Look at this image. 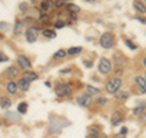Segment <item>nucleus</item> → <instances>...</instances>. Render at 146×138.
Segmentation results:
<instances>
[{"mask_svg":"<svg viewBox=\"0 0 146 138\" xmlns=\"http://www.w3.org/2000/svg\"><path fill=\"white\" fill-rule=\"evenodd\" d=\"M68 125H70V121L66 120V119H54V120H51V123H50V132L60 133L62 128Z\"/></svg>","mask_w":146,"mask_h":138,"instance_id":"obj_1","label":"nucleus"},{"mask_svg":"<svg viewBox=\"0 0 146 138\" xmlns=\"http://www.w3.org/2000/svg\"><path fill=\"white\" fill-rule=\"evenodd\" d=\"M121 86H122V80L118 78V77H115V78H112V80H110L107 82L106 90L108 92V93H117L118 89L121 88Z\"/></svg>","mask_w":146,"mask_h":138,"instance_id":"obj_2","label":"nucleus"},{"mask_svg":"<svg viewBox=\"0 0 146 138\" xmlns=\"http://www.w3.org/2000/svg\"><path fill=\"white\" fill-rule=\"evenodd\" d=\"M100 44H101V47L105 48V49H110L113 45V36L111 33H104L101 36V38H100Z\"/></svg>","mask_w":146,"mask_h":138,"instance_id":"obj_3","label":"nucleus"},{"mask_svg":"<svg viewBox=\"0 0 146 138\" xmlns=\"http://www.w3.org/2000/svg\"><path fill=\"white\" fill-rule=\"evenodd\" d=\"M55 92L58 96H70L72 94V88L68 84H57Z\"/></svg>","mask_w":146,"mask_h":138,"instance_id":"obj_4","label":"nucleus"},{"mask_svg":"<svg viewBox=\"0 0 146 138\" xmlns=\"http://www.w3.org/2000/svg\"><path fill=\"white\" fill-rule=\"evenodd\" d=\"M99 71L101 72L102 75H107V73L111 71V62H110V60L102 58L99 64Z\"/></svg>","mask_w":146,"mask_h":138,"instance_id":"obj_5","label":"nucleus"},{"mask_svg":"<svg viewBox=\"0 0 146 138\" xmlns=\"http://www.w3.org/2000/svg\"><path fill=\"white\" fill-rule=\"evenodd\" d=\"M38 33H39V31H38V28H35V27H31V28H28L26 31V38H27V40H28L29 43L35 42L36 38H38Z\"/></svg>","mask_w":146,"mask_h":138,"instance_id":"obj_6","label":"nucleus"},{"mask_svg":"<svg viewBox=\"0 0 146 138\" xmlns=\"http://www.w3.org/2000/svg\"><path fill=\"white\" fill-rule=\"evenodd\" d=\"M91 102H93V98H91L90 94H83V95H80L77 98V103L84 108H89Z\"/></svg>","mask_w":146,"mask_h":138,"instance_id":"obj_7","label":"nucleus"},{"mask_svg":"<svg viewBox=\"0 0 146 138\" xmlns=\"http://www.w3.org/2000/svg\"><path fill=\"white\" fill-rule=\"evenodd\" d=\"M17 62H18V65H20V67L21 68H31V66H32V64H31V61L27 59L25 55H20V56L17 58Z\"/></svg>","mask_w":146,"mask_h":138,"instance_id":"obj_8","label":"nucleus"},{"mask_svg":"<svg viewBox=\"0 0 146 138\" xmlns=\"http://www.w3.org/2000/svg\"><path fill=\"white\" fill-rule=\"evenodd\" d=\"M135 82H136V84L139 86L140 93H141V94H145V93H146V78L136 77V78H135Z\"/></svg>","mask_w":146,"mask_h":138,"instance_id":"obj_9","label":"nucleus"},{"mask_svg":"<svg viewBox=\"0 0 146 138\" xmlns=\"http://www.w3.org/2000/svg\"><path fill=\"white\" fill-rule=\"evenodd\" d=\"M134 9L138 12H141V13H145L146 12V5L141 1V0H134Z\"/></svg>","mask_w":146,"mask_h":138,"instance_id":"obj_10","label":"nucleus"},{"mask_svg":"<svg viewBox=\"0 0 146 138\" xmlns=\"http://www.w3.org/2000/svg\"><path fill=\"white\" fill-rule=\"evenodd\" d=\"M29 86H31V81H28L25 77L22 78V80H20V82H18V84H17L18 88H20L21 90H23V92L28 90L29 89Z\"/></svg>","mask_w":146,"mask_h":138,"instance_id":"obj_11","label":"nucleus"},{"mask_svg":"<svg viewBox=\"0 0 146 138\" xmlns=\"http://www.w3.org/2000/svg\"><path fill=\"white\" fill-rule=\"evenodd\" d=\"M5 117L7 119V120L12 121V122H18V121L21 120V116H20V115L16 114V113H12V111L5 113Z\"/></svg>","mask_w":146,"mask_h":138,"instance_id":"obj_12","label":"nucleus"},{"mask_svg":"<svg viewBox=\"0 0 146 138\" xmlns=\"http://www.w3.org/2000/svg\"><path fill=\"white\" fill-rule=\"evenodd\" d=\"M121 121H122V115H121V113H118V111L113 113L112 119H111V123H112V126H117Z\"/></svg>","mask_w":146,"mask_h":138,"instance_id":"obj_13","label":"nucleus"},{"mask_svg":"<svg viewBox=\"0 0 146 138\" xmlns=\"http://www.w3.org/2000/svg\"><path fill=\"white\" fill-rule=\"evenodd\" d=\"M0 107L3 109H9L11 107V100L6 98V96H1V98H0Z\"/></svg>","mask_w":146,"mask_h":138,"instance_id":"obj_14","label":"nucleus"},{"mask_svg":"<svg viewBox=\"0 0 146 138\" xmlns=\"http://www.w3.org/2000/svg\"><path fill=\"white\" fill-rule=\"evenodd\" d=\"M17 84L15 83V82H9L7 86H6V90L9 92L10 94H15L16 92H17Z\"/></svg>","mask_w":146,"mask_h":138,"instance_id":"obj_15","label":"nucleus"},{"mask_svg":"<svg viewBox=\"0 0 146 138\" xmlns=\"http://www.w3.org/2000/svg\"><path fill=\"white\" fill-rule=\"evenodd\" d=\"M23 77L27 78L28 81H35V80H38V75L34 73V72H32V71H26Z\"/></svg>","mask_w":146,"mask_h":138,"instance_id":"obj_16","label":"nucleus"},{"mask_svg":"<svg viewBox=\"0 0 146 138\" xmlns=\"http://www.w3.org/2000/svg\"><path fill=\"white\" fill-rule=\"evenodd\" d=\"M51 6H52L51 0H43V1H42V10L43 11H48Z\"/></svg>","mask_w":146,"mask_h":138,"instance_id":"obj_17","label":"nucleus"},{"mask_svg":"<svg viewBox=\"0 0 146 138\" xmlns=\"http://www.w3.org/2000/svg\"><path fill=\"white\" fill-rule=\"evenodd\" d=\"M66 9L70 12H73V13H77V12H79V6L78 5H74V4H68V5L66 6Z\"/></svg>","mask_w":146,"mask_h":138,"instance_id":"obj_18","label":"nucleus"},{"mask_svg":"<svg viewBox=\"0 0 146 138\" xmlns=\"http://www.w3.org/2000/svg\"><path fill=\"white\" fill-rule=\"evenodd\" d=\"M128 96H129V93H128V92H124V90L116 93V98H117L118 100H124V99L128 98Z\"/></svg>","mask_w":146,"mask_h":138,"instance_id":"obj_19","label":"nucleus"},{"mask_svg":"<svg viewBox=\"0 0 146 138\" xmlns=\"http://www.w3.org/2000/svg\"><path fill=\"white\" fill-rule=\"evenodd\" d=\"M82 50H83V48H82V47H72V48L68 49L67 53L70 55H76V54H79Z\"/></svg>","mask_w":146,"mask_h":138,"instance_id":"obj_20","label":"nucleus"},{"mask_svg":"<svg viewBox=\"0 0 146 138\" xmlns=\"http://www.w3.org/2000/svg\"><path fill=\"white\" fill-rule=\"evenodd\" d=\"M43 36L46 37V38H55V37H56V33H55L52 29H44Z\"/></svg>","mask_w":146,"mask_h":138,"instance_id":"obj_21","label":"nucleus"},{"mask_svg":"<svg viewBox=\"0 0 146 138\" xmlns=\"http://www.w3.org/2000/svg\"><path fill=\"white\" fill-rule=\"evenodd\" d=\"M17 73H18V71H17V68H16V67L11 66V67H9V68H7V75L10 76L11 78H15V77L17 76Z\"/></svg>","mask_w":146,"mask_h":138,"instance_id":"obj_22","label":"nucleus"},{"mask_svg":"<svg viewBox=\"0 0 146 138\" xmlns=\"http://www.w3.org/2000/svg\"><path fill=\"white\" fill-rule=\"evenodd\" d=\"M65 56H66V52L63 49L57 50V52L54 54V59H63Z\"/></svg>","mask_w":146,"mask_h":138,"instance_id":"obj_23","label":"nucleus"},{"mask_svg":"<svg viewBox=\"0 0 146 138\" xmlns=\"http://www.w3.org/2000/svg\"><path fill=\"white\" fill-rule=\"evenodd\" d=\"M88 133H89V136L88 137H91V138H98L99 137V132H98V130H96V128H89V130H88Z\"/></svg>","mask_w":146,"mask_h":138,"instance_id":"obj_24","label":"nucleus"},{"mask_svg":"<svg viewBox=\"0 0 146 138\" xmlns=\"http://www.w3.org/2000/svg\"><path fill=\"white\" fill-rule=\"evenodd\" d=\"M27 108H28V104L27 103H21L20 105H18V113L26 114L27 113Z\"/></svg>","mask_w":146,"mask_h":138,"instance_id":"obj_25","label":"nucleus"},{"mask_svg":"<svg viewBox=\"0 0 146 138\" xmlns=\"http://www.w3.org/2000/svg\"><path fill=\"white\" fill-rule=\"evenodd\" d=\"M22 28H23V23L21 21H17L16 22V27H15V34H20Z\"/></svg>","mask_w":146,"mask_h":138,"instance_id":"obj_26","label":"nucleus"},{"mask_svg":"<svg viewBox=\"0 0 146 138\" xmlns=\"http://www.w3.org/2000/svg\"><path fill=\"white\" fill-rule=\"evenodd\" d=\"M145 110V108L144 107H138V108H135L134 110H133V113L135 114V115H139V114H141Z\"/></svg>","mask_w":146,"mask_h":138,"instance_id":"obj_27","label":"nucleus"},{"mask_svg":"<svg viewBox=\"0 0 146 138\" xmlns=\"http://www.w3.org/2000/svg\"><path fill=\"white\" fill-rule=\"evenodd\" d=\"M125 44L128 45V47H129L131 50H135L136 49V45L133 43V42H130V40H128V39H125Z\"/></svg>","mask_w":146,"mask_h":138,"instance_id":"obj_28","label":"nucleus"},{"mask_svg":"<svg viewBox=\"0 0 146 138\" xmlns=\"http://www.w3.org/2000/svg\"><path fill=\"white\" fill-rule=\"evenodd\" d=\"M88 90L90 92V93H93V94H99V93H100L99 89L94 88V87H91V86H88Z\"/></svg>","mask_w":146,"mask_h":138,"instance_id":"obj_29","label":"nucleus"},{"mask_svg":"<svg viewBox=\"0 0 146 138\" xmlns=\"http://www.w3.org/2000/svg\"><path fill=\"white\" fill-rule=\"evenodd\" d=\"M55 5H56L57 7H60L62 5H65V0H57L56 3H55Z\"/></svg>","mask_w":146,"mask_h":138,"instance_id":"obj_30","label":"nucleus"},{"mask_svg":"<svg viewBox=\"0 0 146 138\" xmlns=\"http://www.w3.org/2000/svg\"><path fill=\"white\" fill-rule=\"evenodd\" d=\"M27 6H28V5H27L26 3H22V4H20V10H21V11H26Z\"/></svg>","mask_w":146,"mask_h":138,"instance_id":"obj_31","label":"nucleus"},{"mask_svg":"<svg viewBox=\"0 0 146 138\" xmlns=\"http://www.w3.org/2000/svg\"><path fill=\"white\" fill-rule=\"evenodd\" d=\"M63 26H65V23L61 22V21H57L56 23H55V27H56V28H61V27H63Z\"/></svg>","mask_w":146,"mask_h":138,"instance_id":"obj_32","label":"nucleus"},{"mask_svg":"<svg viewBox=\"0 0 146 138\" xmlns=\"http://www.w3.org/2000/svg\"><path fill=\"white\" fill-rule=\"evenodd\" d=\"M99 103H100V104H106V103H107V99H106V98H100V99H99Z\"/></svg>","mask_w":146,"mask_h":138,"instance_id":"obj_33","label":"nucleus"},{"mask_svg":"<svg viewBox=\"0 0 146 138\" xmlns=\"http://www.w3.org/2000/svg\"><path fill=\"white\" fill-rule=\"evenodd\" d=\"M125 135H123V133H118V135H116L115 137H112V138H124Z\"/></svg>","mask_w":146,"mask_h":138,"instance_id":"obj_34","label":"nucleus"},{"mask_svg":"<svg viewBox=\"0 0 146 138\" xmlns=\"http://www.w3.org/2000/svg\"><path fill=\"white\" fill-rule=\"evenodd\" d=\"M136 18H138V20L140 21V22H143V23H146V18H144V17H136Z\"/></svg>","mask_w":146,"mask_h":138,"instance_id":"obj_35","label":"nucleus"},{"mask_svg":"<svg viewBox=\"0 0 146 138\" xmlns=\"http://www.w3.org/2000/svg\"><path fill=\"white\" fill-rule=\"evenodd\" d=\"M0 61H7V56H5V55H1V59H0Z\"/></svg>","mask_w":146,"mask_h":138,"instance_id":"obj_36","label":"nucleus"},{"mask_svg":"<svg viewBox=\"0 0 146 138\" xmlns=\"http://www.w3.org/2000/svg\"><path fill=\"white\" fill-rule=\"evenodd\" d=\"M127 132H128V130H127V128H125V127H123V128H122V130H121V133H123V135H125V133H127Z\"/></svg>","mask_w":146,"mask_h":138,"instance_id":"obj_37","label":"nucleus"},{"mask_svg":"<svg viewBox=\"0 0 146 138\" xmlns=\"http://www.w3.org/2000/svg\"><path fill=\"white\" fill-rule=\"evenodd\" d=\"M144 65H145V66H146V58H145V59H144Z\"/></svg>","mask_w":146,"mask_h":138,"instance_id":"obj_38","label":"nucleus"},{"mask_svg":"<svg viewBox=\"0 0 146 138\" xmlns=\"http://www.w3.org/2000/svg\"><path fill=\"white\" fill-rule=\"evenodd\" d=\"M101 138H107V137H106V136H102V137H101Z\"/></svg>","mask_w":146,"mask_h":138,"instance_id":"obj_39","label":"nucleus"},{"mask_svg":"<svg viewBox=\"0 0 146 138\" xmlns=\"http://www.w3.org/2000/svg\"><path fill=\"white\" fill-rule=\"evenodd\" d=\"M88 1H93V0H88Z\"/></svg>","mask_w":146,"mask_h":138,"instance_id":"obj_40","label":"nucleus"},{"mask_svg":"<svg viewBox=\"0 0 146 138\" xmlns=\"http://www.w3.org/2000/svg\"><path fill=\"white\" fill-rule=\"evenodd\" d=\"M145 4H146V0H145Z\"/></svg>","mask_w":146,"mask_h":138,"instance_id":"obj_41","label":"nucleus"},{"mask_svg":"<svg viewBox=\"0 0 146 138\" xmlns=\"http://www.w3.org/2000/svg\"><path fill=\"white\" fill-rule=\"evenodd\" d=\"M65 1H66V0H65Z\"/></svg>","mask_w":146,"mask_h":138,"instance_id":"obj_42","label":"nucleus"}]
</instances>
